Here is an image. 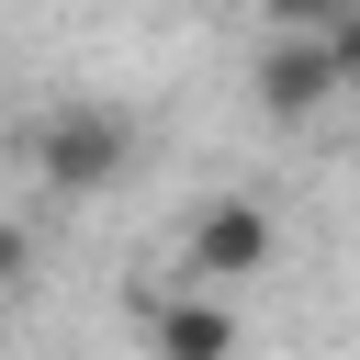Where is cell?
I'll list each match as a JSON object with an SVG mask.
<instances>
[{"instance_id":"obj_1","label":"cell","mask_w":360,"mask_h":360,"mask_svg":"<svg viewBox=\"0 0 360 360\" xmlns=\"http://www.w3.org/2000/svg\"><path fill=\"white\" fill-rule=\"evenodd\" d=\"M124 169H135V112L124 101L68 90V101L34 112V180L56 202H101V191H124Z\"/></svg>"},{"instance_id":"obj_2","label":"cell","mask_w":360,"mask_h":360,"mask_svg":"<svg viewBox=\"0 0 360 360\" xmlns=\"http://www.w3.org/2000/svg\"><path fill=\"white\" fill-rule=\"evenodd\" d=\"M281 259V225H270V202H202L191 214V236H180V292H225V281H259Z\"/></svg>"},{"instance_id":"obj_3","label":"cell","mask_w":360,"mask_h":360,"mask_svg":"<svg viewBox=\"0 0 360 360\" xmlns=\"http://www.w3.org/2000/svg\"><path fill=\"white\" fill-rule=\"evenodd\" d=\"M338 90H349V68H338V45H326V34H270V45H259V68H248V101H259L270 124H315Z\"/></svg>"},{"instance_id":"obj_4","label":"cell","mask_w":360,"mask_h":360,"mask_svg":"<svg viewBox=\"0 0 360 360\" xmlns=\"http://www.w3.org/2000/svg\"><path fill=\"white\" fill-rule=\"evenodd\" d=\"M158 360H236V315L214 292H169L158 304Z\"/></svg>"},{"instance_id":"obj_5","label":"cell","mask_w":360,"mask_h":360,"mask_svg":"<svg viewBox=\"0 0 360 360\" xmlns=\"http://www.w3.org/2000/svg\"><path fill=\"white\" fill-rule=\"evenodd\" d=\"M259 11H270V34H338L360 0H259Z\"/></svg>"},{"instance_id":"obj_6","label":"cell","mask_w":360,"mask_h":360,"mask_svg":"<svg viewBox=\"0 0 360 360\" xmlns=\"http://www.w3.org/2000/svg\"><path fill=\"white\" fill-rule=\"evenodd\" d=\"M22 270H34V236H22V225H11V214H0V292H11V281H22Z\"/></svg>"},{"instance_id":"obj_7","label":"cell","mask_w":360,"mask_h":360,"mask_svg":"<svg viewBox=\"0 0 360 360\" xmlns=\"http://www.w3.org/2000/svg\"><path fill=\"white\" fill-rule=\"evenodd\" d=\"M326 45H338V68H349V90H360V11H349V22L326 34Z\"/></svg>"}]
</instances>
